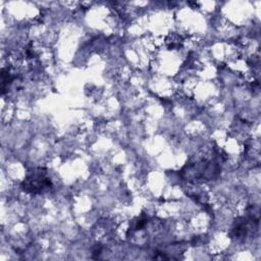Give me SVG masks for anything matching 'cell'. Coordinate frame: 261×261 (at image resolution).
I'll list each match as a JSON object with an SVG mask.
<instances>
[{"label": "cell", "mask_w": 261, "mask_h": 261, "mask_svg": "<svg viewBox=\"0 0 261 261\" xmlns=\"http://www.w3.org/2000/svg\"><path fill=\"white\" fill-rule=\"evenodd\" d=\"M51 180L47 176V171L44 168L33 170L22 181L21 188L30 194H40L51 188Z\"/></svg>", "instance_id": "cell-1"}]
</instances>
